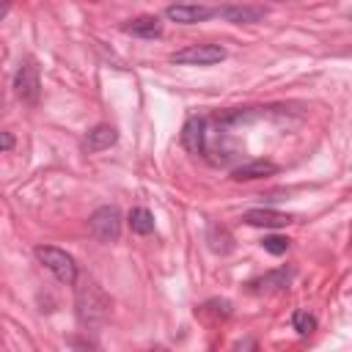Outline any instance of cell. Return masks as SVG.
I'll return each instance as SVG.
<instances>
[{
    "label": "cell",
    "mask_w": 352,
    "mask_h": 352,
    "mask_svg": "<svg viewBox=\"0 0 352 352\" xmlns=\"http://www.w3.org/2000/svg\"><path fill=\"white\" fill-rule=\"evenodd\" d=\"M110 311V300L102 294V289L94 280H82L77 286V314L82 324H102L107 319Z\"/></svg>",
    "instance_id": "cell-1"
},
{
    "label": "cell",
    "mask_w": 352,
    "mask_h": 352,
    "mask_svg": "<svg viewBox=\"0 0 352 352\" xmlns=\"http://www.w3.org/2000/svg\"><path fill=\"white\" fill-rule=\"evenodd\" d=\"M36 258L60 280V283H74L77 280V264L74 258L60 250V248H52V245H38L36 248Z\"/></svg>",
    "instance_id": "cell-2"
},
{
    "label": "cell",
    "mask_w": 352,
    "mask_h": 352,
    "mask_svg": "<svg viewBox=\"0 0 352 352\" xmlns=\"http://www.w3.org/2000/svg\"><path fill=\"white\" fill-rule=\"evenodd\" d=\"M88 226H91V231L99 242H116L121 236V212H118V206H110V204L99 206L91 214Z\"/></svg>",
    "instance_id": "cell-3"
},
{
    "label": "cell",
    "mask_w": 352,
    "mask_h": 352,
    "mask_svg": "<svg viewBox=\"0 0 352 352\" xmlns=\"http://www.w3.org/2000/svg\"><path fill=\"white\" fill-rule=\"evenodd\" d=\"M223 58H226V50L220 44H192L170 55V60L182 66H212Z\"/></svg>",
    "instance_id": "cell-4"
},
{
    "label": "cell",
    "mask_w": 352,
    "mask_h": 352,
    "mask_svg": "<svg viewBox=\"0 0 352 352\" xmlns=\"http://www.w3.org/2000/svg\"><path fill=\"white\" fill-rule=\"evenodd\" d=\"M14 91H16V96H19L22 102H28V104H36V102H38L41 85H38V72H36V66H33L30 60H25V63L16 69V74H14Z\"/></svg>",
    "instance_id": "cell-5"
},
{
    "label": "cell",
    "mask_w": 352,
    "mask_h": 352,
    "mask_svg": "<svg viewBox=\"0 0 352 352\" xmlns=\"http://www.w3.org/2000/svg\"><path fill=\"white\" fill-rule=\"evenodd\" d=\"M182 143L190 154H204L206 151V118L190 116L182 126Z\"/></svg>",
    "instance_id": "cell-6"
},
{
    "label": "cell",
    "mask_w": 352,
    "mask_h": 352,
    "mask_svg": "<svg viewBox=\"0 0 352 352\" xmlns=\"http://www.w3.org/2000/svg\"><path fill=\"white\" fill-rule=\"evenodd\" d=\"M217 11L209 8V6H168L165 8V16L179 22V25H195V22H206L209 16H214Z\"/></svg>",
    "instance_id": "cell-7"
},
{
    "label": "cell",
    "mask_w": 352,
    "mask_h": 352,
    "mask_svg": "<svg viewBox=\"0 0 352 352\" xmlns=\"http://www.w3.org/2000/svg\"><path fill=\"white\" fill-rule=\"evenodd\" d=\"M278 173V165L272 160H250V162H242L231 170V179L234 182H253V179H264V176H275Z\"/></svg>",
    "instance_id": "cell-8"
},
{
    "label": "cell",
    "mask_w": 352,
    "mask_h": 352,
    "mask_svg": "<svg viewBox=\"0 0 352 352\" xmlns=\"http://www.w3.org/2000/svg\"><path fill=\"white\" fill-rule=\"evenodd\" d=\"M242 220L256 228H280V226H289L294 217L286 212H278V209H250L242 214Z\"/></svg>",
    "instance_id": "cell-9"
},
{
    "label": "cell",
    "mask_w": 352,
    "mask_h": 352,
    "mask_svg": "<svg viewBox=\"0 0 352 352\" xmlns=\"http://www.w3.org/2000/svg\"><path fill=\"white\" fill-rule=\"evenodd\" d=\"M217 14L234 25H253V22H261L267 16V8H261V6H226V8H217Z\"/></svg>",
    "instance_id": "cell-10"
},
{
    "label": "cell",
    "mask_w": 352,
    "mask_h": 352,
    "mask_svg": "<svg viewBox=\"0 0 352 352\" xmlns=\"http://www.w3.org/2000/svg\"><path fill=\"white\" fill-rule=\"evenodd\" d=\"M116 140H118V132L107 124H99L85 135V148L88 151H102V148H110Z\"/></svg>",
    "instance_id": "cell-11"
},
{
    "label": "cell",
    "mask_w": 352,
    "mask_h": 352,
    "mask_svg": "<svg viewBox=\"0 0 352 352\" xmlns=\"http://www.w3.org/2000/svg\"><path fill=\"white\" fill-rule=\"evenodd\" d=\"M124 30L132 36H140V38H157L162 33V22L157 16H138L129 25H124Z\"/></svg>",
    "instance_id": "cell-12"
},
{
    "label": "cell",
    "mask_w": 352,
    "mask_h": 352,
    "mask_svg": "<svg viewBox=\"0 0 352 352\" xmlns=\"http://www.w3.org/2000/svg\"><path fill=\"white\" fill-rule=\"evenodd\" d=\"M292 280V270H278V272H270L258 280H250V289L253 292H264V289H286Z\"/></svg>",
    "instance_id": "cell-13"
},
{
    "label": "cell",
    "mask_w": 352,
    "mask_h": 352,
    "mask_svg": "<svg viewBox=\"0 0 352 352\" xmlns=\"http://www.w3.org/2000/svg\"><path fill=\"white\" fill-rule=\"evenodd\" d=\"M126 220H129V228H132L135 234H143V236H146V234L154 231V214H151L146 206H135Z\"/></svg>",
    "instance_id": "cell-14"
},
{
    "label": "cell",
    "mask_w": 352,
    "mask_h": 352,
    "mask_svg": "<svg viewBox=\"0 0 352 352\" xmlns=\"http://www.w3.org/2000/svg\"><path fill=\"white\" fill-rule=\"evenodd\" d=\"M209 245H212V250H217V253H228V250L234 248V239H231V234H228L223 226L212 223V226H209Z\"/></svg>",
    "instance_id": "cell-15"
},
{
    "label": "cell",
    "mask_w": 352,
    "mask_h": 352,
    "mask_svg": "<svg viewBox=\"0 0 352 352\" xmlns=\"http://www.w3.org/2000/svg\"><path fill=\"white\" fill-rule=\"evenodd\" d=\"M292 324H294V330H297L300 336H311V333L316 330V316L308 314V311H294V314H292Z\"/></svg>",
    "instance_id": "cell-16"
},
{
    "label": "cell",
    "mask_w": 352,
    "mask_h": 352,
    "mask_svg": "<svg viewBox=\"0 0 352 352\" xmlns=\"http://www.w3.org/2000/svg\"><path fill=\"white\" fill-rule=\"evenodd\" d=\"M289 239L286 236H278V234H272V236H264V242H261V248L267 250V253H272V256H283L286 250H289Z\"/></svg>",
    "instance_id": "cell-17"
},
{
    "label": "cell",
    "mask_w": 352,
    "mask_h": 352,
    "mask_svg": "<svg viewBox=\"0 0 352 352\" xmlns=\"http://www.w3.org/2000/svg\"><path fill=\"white\" fill-rule=\"evenodd\" d=\"M0 146H3V151H11L14 148V135L11 132H3L0 135Z\"/></svg>",
    "instance_id": "cell-18"
},
{
    "label": "cell",
    "mask_w": 352,
    "mask_h": 352,
    "mask_svg": "<svg viewBox=\"0 0 352 352\" xmlns=\"http://www.w3.org/2000/svg\"><path fill=\"white\" fill-rule=\"evenodd\" d=\"M236 352H256V341L253 338H245L242 344H236Z\"/></svg>",
    "instance_id": "cell-19"
}]
</instances>
